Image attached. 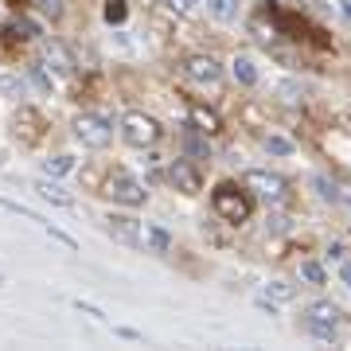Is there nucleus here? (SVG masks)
<instances>
[{
	"mask_svg": "<svg viewBox=\"0 0 351 351\" xmlns=\"http://www.w3.org/2000/svg\"><path fill=\"white\" fill-rule=\"evenodd\" d=\"M339 274H343V281H348V289H351V265H348V262L339 265Z\"/></svg>",
	"mask_w": 351,
	"mask_h": 351,
	"instance_id": "obj_29",
	"label": "nucleus"
},
{
	"mask_svg": "<svg viewBox=\"0 0 351 351\" xmlns=\"http://www.w3.org/2000/svg\"><path fill=\"white\" fill-rule=\"evenodd\" d=\"M242 188L250 191V195H258L262 203H281V199H285V191H289V184L277 172H262V168H254V172L242 176Z\"/></svg>",
	"mask_w": 351,
	"mask_h": 351,
	"instance_id": "obj_4",
	"label": "nucleus"
},
{
	"mask_svg": "<svg viewBox=\"0 0 351 351\" xmlns=\"http://www.w3.org/2000/svg\"><path fill=\"white\" fill-rule=\"evenodd\" d=\"M43 172H47V176L75 172V156H51V160H43Z\"/></svg>",
	"mask_w": 351,
	"mask_h": 351,
	"instance_id": "obj_18",
	"label": "nucleus"
},
{
	"mask_svg": "<svg viewBox=\"0 0 351 351\" xmlns=\"http://www.w3.org/2000/svg\"><path fill=\"white\" fill-rule=\"evenodd\" d=\"M0 285H4V274H0Z\"/></svg>",
	"mask_w": 351,
	"mask_h": 351,
	"instance_id": "obj_30",
	"label": "nucleus"
},
{
	"mask_svg": "<svg viewBox=\"0 0 351 351\" xmlns=\"http://www.w3.org/2000/svg\"><path fill=\"white\" fill-rule=\"evenodd\" d=\"M75 137L86 145V149H106L113 137V125L101 117V113H78L75 121Z\"/></svg>",
	"mask_w": 351,
	"mask_h": 351,
	"instance_id": "obj_5",
	"label": "nucleus"
},
{
	"mask_svg": "<svg viewBox=\"0 0 351 351\" xmlns=\"http://www.w3.org/2000/svg\"><path fill=\"white\" fill-rule=\"evenodd\" d=\"M36 4L51 16V20H55V16H63V0H36Z\"/></svg>",
	"mask_w": 351,
	"mask_h": 351,
	"instance_id": "obj_23",
	"label": "nucleus"
},
{
	"mask_svg": "<svg viewBox=\"0 0 351 351\" xmlns=\"http://www.w3.org/2000/svg\"><path fill=\"white\" fill-rule=\"evenodd\" d=\"M301 281H308V285H324V265L320 262H301Z\"/></svg>",
	"mask_w": 351,
	"mask_h": 351,
	"instance_id": "obj_19",
	"label": "nucleus"
},
{
	"mask_svg": "<svg viewBox=\"0 0 351 351\" xmlns=\"http://www.w3.org/2000/svg\"><path fill=\"white\" fill-rule=\"evenodd\" d=\"M343 242H332V246H328V258H332V262H343Z\"/></svg>",
	"mask_w": 351,
	"mask_h": 351,
	"instance_id": "obj_27",
	"label": "nucleus"
},
{
	"mask_svg": "<svg viewBox=\"0 0 351 351\" xmlns=\"http://www.w3.org/2000/svg\"><path fill=\"white\" fill-rule=\"evenodd\" d=\"M168 180H172V188L184 191V195H199V188H203V176L191 160H172L168 164Z\"/></svg>",
	"mask_w": 351,
	"mask_h": 351,
	"instance_id": "obj_8",
	"label": "nucleus"
},
{
	"mask_svg": "<svg viewBox=\"0 0 351 351\" xmlns=\"http://www.w3.org/2000/svg\"><path fill=\"white\" fill-rule=\"evenodd\" d=\"M32 78H36V86H43V90H51V78L43 75V66H32Z\"/></svg>",
	"mask_w": 351,
	"mask_h": 351,
	"instance_id": "obj_26",
	"label": "nucleus"
},
{
	"mask_svg": "<svg viewBox=\"0 0 351 351\" xmlns=\"http://www.w3.org/2000/svg\"><path fill=\"white\" fill-rule=\"evenodd\" d=\"M269 230H274V234H285V230H289V219H285V215H274V219H269Z\"/></svg>",
	"mask_w": 351,
	"mask_h": 351,
	"instance_id": "obj_25",
	"label": "nucleus"
},
{
	"mask_svg": "<svg viewBox=\"0 0 351 351\" xmlns=\"http://www.w3.org/2000/svg\"><path fill=\"white\" fill-rule=\"evenodd\" d=\"M191 4H195V0H172V8H180V12H188Z\"/></svg>",
	"mask_w": 351,
	"mask_h": 351,
	"instance_id": "obj_28",
	"label": "nucleus"
},
{
	"mask_svg": "<svg viewBox=\"0 0 351 351\" xmlns=\"http://www.w3.org/2000/svg\"><path fill=\"white\" fill-rule=\"evenodd\" d=\"M184 75L195 82V86H219L223 82V66L215 55H191L188 63H184Z\"/></svg>",
	"mask_w": 351,
	"mask_h": 351,
	"instance_id": "obj_7",
	"label": "nucleus"
},
{
	"mask_svg": "<svg viewBox=\"0 0 351 351\" xmlns=\"http://www.w3.org/2000/svg\"><path fill=\"white\" fill-rule=\"evenodd\" d=\"M304 332H313L324 343H336L339 336V308L332 301H316L304 308Z\"/></svg>",
	"mask_w": 351,
	"mask_h": 351,
	"instance_id": "obj_2",
	"label": "nucleus"
},
{
	"mask_svg": "<svg viewBox=\"0 0 351 351\" xmlns=\"http://www.w3.org/2000/svg\"><path fill=\"white\" fill-rule=\"evenodd\" d=\"M125 16H129L125 0H110V4H106V20H110V24H125Z\"/></svg>",
	"mask_w": 351,
	"mask_h": 351,
	"instance_id": "obj_20",
	"label": "nucleus"
},
{
	"mask_svg": "<svg viewBox=\"0 0 351 351\" xmlns=\"http://www.w3.org/2000/svg\"><path fill=\"white\" fill-rule=\"evenodd\" d=\"M207 12H211L215 20H223V24H230V20L239 16V0H207Z\"/></svg>",
	"mask_w": 351,
	"mask_h": 351,
	"instance_id": "obj_15",
	"label": "nucleus"
},
{
	"mask_svg": "<svg viewBox=\"0 0 351 351\" xmlns=\"http://www.w3.org/2000/svg\"><path fill=\"white\" fill-rule=\"evenodd\" d=\"M141 246H145V254H168L172 250V234L156 223H141Z\"/></svg>",
	"mask_w": 351,
	"mask_h": 351,
	"instance_id": "obj_10",
	"label": "nucleus"
},
{
	"mask_svg": "<svg viewBox=\"0 0 351 351\" xmlns=\"http://www.w3.org/2000/svg\"><path fill=\"white\" fill-rule=\"evenodd\" d=\"M230 75H234V82H239V86H258V63H254L250 55H234V59H230Z\"/></svg>",
	"mask_w": 351,
	"mask_h": 351,
	"instance_id": "obj_11",
	"label": "nucleus"
},
{
	"mask_svg": "<svg viewBox=\"0 0 351 351\" xmlns=\"http://www.w3.org/2000/svg\"><path fill=\"white\" fill-rule=\"evenodd\" d=\"M36 195H39V199H47V203H55V207H75V195H66V188L51 184V180H39Z\"/></svg>",
	"mask_w": 351,
	"mask_h": 351,
	"instance_id": "obj_13",
	"label": "nucleus"
},
{
	"mask_svg": "<svg viewBox=\"0 0 351 351\" xmlns=\"http://www.w3.org/2000/svg\"><path fill=\"white\" fill-rule=\"evenodd\" d=\"M191 125L211 137V133H219V129H223V121H219V113L207 110V106H191Z\"/></svg>",
	"mask_w": 351,
	"mask_h": 351,
	"instance_id": "obj_14",
	"label": "nucleus"
},
{
	"mask_svg": "<svg viewBox=\"0 0 351 351\" xmlns=\"http://www.w3.org/2000/svg\"><path fill=\"white\" fill-rule=\"evenodd\" d=\"M316 188H320V195H324V199H332V203L339 199V195H336V188H332L328 180H320V176H316Z\"/></svg>",
	"mask_w": 351,
	"mask_h": 351,
	"instance_id": "obj_24",
	"label": "nucleus"
},
{
	"mask_svg": "<svg viewBox=\"0 0 351 351\" xmlns=\"http://www.w3.org/2000/svg\"><path fill=\"white\" fill-rule=\"evenodd\" d=\"M211 203H215V215H219V219H226V223H234V226L250 219V191H246V188L219 184V188H215V195H211Z\"/></svg>",
	"mask_w": 351,
	"mask_h": 351,
	"instance_id": "obj_1",
	"label": "nucleus"
},
{
	"mask_svg": "<svg viewBox=\"0 0 351 351\" xmlns=\"http://www.w3.org/2000/svg\"><path fill=\"white\" fill-rule=\"evenodd\" d=\"M277 94H281V101H285V106H297V101H301V86H297V82H285Z\"/></svg>",
	"mask_w": 351,
	"mask_h": 351,
	"instance_id": "obj_22",
	"label": "nucleus"
},
{
	"mask_svg": "<svg viewBox=\"0 0 351 351\" xmlns=\"http://www.w3.org/2000/svg\"><path fill=\"white\" fill-rule=\"evenodd\" d=\"M184 149H188L191 156H207V152H211V145H207V133H199V129L191 125V133L184 137Z\"/></svg>",
	"mask_w": 351,
	"mask_h": 351,
	"instance_id": "obj_17",
	"label": "nucleus"
},
{
	"mask_svg": "<svg viewBox=\"0 0 351 351\" xmlns=\"http://www.w3.org/2000/svg\"><path fill=\"white\" fill-rule=\"evenodd\" d=\"M106 226H110V234L117 242H125V246H141V223H137V219H129V215H110Z\"/></svg>",
	"mask_w": 351,
	"mask_h": 351,
	"instance_id": "obj_9",
	"label": "nucleus"
},
{
	"mask_svg": "<svg viewBox=\"0 0 351 351\" xmlns=\"http://www.w3.org/2000/svg\"><path fill=\"white\" fill-rule=\"evenodd\" d=\"M121 141L133 149H152L160 141V121L149 113H125L121 117Z\"/></svg>",
	"mask_w": 351,
	"mask_h": 351,
	"instance_id": "obj_3",
	"label": "nucleus"
},
{
	"mask_svg": "<svg viewBox=\"0 0 351 351\" xmlns=\"http://www.w3.org/2000/svg\"><path fill=\"white\" fill-rule=\"evenodd\" d=\"M106 191L113 195V203H125V207H141V203L149 199V188L141 184L137 176H129V172H117L110 176V184H106Z\"/></svg>",
	"mask_w": 351,
	"mask_h": 351,
	"instance_id": "obj_6",
	"label": "nucleus"
},
{
	"mask_svg": "<svg viewBox=\"0 0 351 351\" xmlns=\"http://www.w3.org/2000/svg\"><path fill=\"white\" fill-rule=\"evenodd\" d=\"M43 59H47L59 75H75V59H71V51L63 43H43Z\"/></svg>",
	"mask_w": 351,
	"mask_h": 351,
	"instance_id": "obj_12",
	"label": "nucleus"
},
{
	"mask_svg": "<svg viewBox=\"0 0 351 351\" xmlns=\"http://www.w3.org/2000/svg\"><path fill=\"white\" fill-rule=\"evenodd\" d=\"M265 297H269L274 304H289L293 297H297V289L289 285V281H269V285H265Z\"/></svg>",
	"mask_w": 351,
	"mask_h": 351,
	"instance_id": "obj_16",
	"label": "nucleus"
},
{
	"mask_svg": "<svg viewBox=\"0 0 351 351\" xmlns=\"http://www.w3.org/2000/svg\"><path fill=\"white\" fill-rule=\"evenodd\" d=\"M265 152H274V156H289V152H293V141H289V137H265Z\"/></svg>",
	"mask_w": 351,
	"mask_h": 351,
	"instance_id": "obj_21",
	"label": "nucleus"
}]
</instances>
